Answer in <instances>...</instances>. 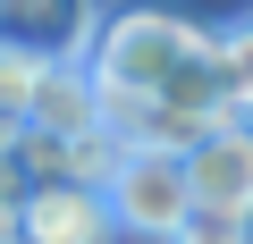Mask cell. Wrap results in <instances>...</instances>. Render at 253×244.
Listing matches in <instances>:
<instances>
[{"label": "cell", "instance_id": "1", "mask_svg": "<svg viewBox=\"0 0 253 244\" xmlns=\"http://www.w3.org/2000/svg\"><path fill=\"white\" fill-rule=\"evenodd\" d=\"M211 42H219V26H194L186 9H161V0H126L101 17L84 68H93L101 101L126 109V101H161L194 59H211Z\"/></svg>", "mask_w": 253, "mask_h": 244}, {"label": "cell", "instance_id": "5", "mask_svg": "<svg viewBox=\"0 0 253 244\" xmlns=\"http://www.w3.org/2000/svg\"><path fill=\"white\" fill-rule=\"evenodd\" d=\"M186 177H194V202L253 210V118H228L211 143H194L186 152Z\"/></svg>", "mask_w": 253, "mask_h": 244}, {"label": "cell", "instance_id": "12", "mask_svg": "<svg viewBox=\"0 0 253 244\" xmlns=\"http://www.w3.org/2000/svg\"><path fill=\"white\" fill-rule=\"evenodd\" d=\"M26 152V118H0V160H17Z\"/></svg>", "mask_w": 253, "mask_h": 244}, {"label": "cell", "instance_id": "11", "mask_svg": "<svg viewBox=\"0 0 253 244\" xmlns=\"http://www.w3.org/2000/svg\"><path fill=\"white\" fill-rule=\"evenodd\" d=\"M34 194H42V185L26 177V160H0V219H26Z\"/></svg>", "mask_w": 253, "mask_h": 244}, {"label": "cell", "instance_id": "2", "mask_svg": "<svg viewBox=\"0 0 253 244\" xmlns=\"http://www.w3.org/2000/svg\"><path fill=\"white\" fill-rule=\"evenodd\" d=\"M110 210H118V236L177 244V227L194 219V177H186V160H169V152H126L118 177H110Z\"/></svg>", "mask_w": 253, "mask_h": 244}, {"label": "cell", "instance_id": "3", "mask_svg": "<svg viewBox=\"0 0 253 244\" xmlns=\"http://www.w3.org/2000/svg\"><path fill=\"white\" fill-rule=\"evenodd\" d=\"M101 17L110 9H93V0H0V51L42 59V68H76V59H93Z\"/></svg>", "mask_w": 253, "mask_h": 244}, {"label": "cell", "instance_id": "4", "mask_svg": "<svg viewBox=\"0 0 253 244\" xmlns=\"http://www.w3.org/2000/svg\"><path fill=\"white\" fill-rule=\"evenodd\" d=\"M26 177L34 185H93V194H110V177H118V160H126V143L101 127V135H42V127H26Z\"/></svg>", "mask_w": 253, "mask_h": 244}, {"label": "cell", "instance_id": "10", "mask_svg": "<svg viewBox=\"0 0 253 244\" xmlns=\"http://www.w3.org/2000/svg\"><path fill=\"white\" fill-rule=\"evenodd\" d=\"M42 59H17V51H0V118H26L34 109V93H42Z\"/></svg>", "mask_w": 253, "mask_h": 244}, {"label": "cell", "instance_id": "9", "mask_svg": "<svg viewBox=\"0 0 253 244\" xmlns=\"http://www.w3.org/2000/svg\"><path fill=\"white\" fill-rule=\"evenodd\" d=\"M177 244H253V210H211V202H194V219L177 227Z\"/></svg>", "mask_w": 253, "mask_h": 244}, {"label": "cell", "instance_id": "8", "mask_svg": "<svg viewBox=\"0 0 253 244\" xmlns=\"http://www.w3.org/2000/svg\"><path fill=\"white\" fill-rule=\"evenodd\" d=\"M219 93H228V118H253V9L219 26Z\"/></svg>", "mask_w": 253, "mask_h": 244}, {"label": "cell", "instance_id": "7", "mask_svg": "<svg viewBox=\"0 0 253 244\" xmlns=\"http://www.w3.org/2000/svg\"><path fill=\"white\" fill-rule=\"evenodd\" d=\"M26 127H42V135H101V127H110V101H101V84H93L84 59L42 76L34 109H26Z\"/></svg>", "mask_w": 253, "mask_h": 244}, {"label": "cell", "instance_id": "6", "mask_svg": "<svg viewBox=\"0 0 253 244\" xmlns=\"http://www.w3.org/2000/svg\"><path fill=\"white\" fill-rule=\"evenodd\" d=\"M110 236H118V210L93 185H42L26 210V244H110Z\"/></svg>", "mask_w": 253, "mask_h": 244}]
</instances>
